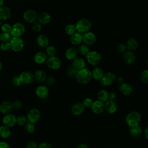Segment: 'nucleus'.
I'll use <instances>...</instances> for the list:
<instances>
[{
  "label": "nucleus",
  "mask_w": 148,
  "mask_h": 148,
  "mask_svg": "<svg viewBox=\"0 0 148 148\" xmlns=\"http://www.w3.org/2000/svg\"><path fill=\"white\" fill-rule=\"evenodd\" d=\"M12 83L13 85L14 86L18 87L20 86L22 84V82L21 81V79L20 78L19 75L18 76H14L12 79Z\"/></svg>",
  "instance_id": "c03bdc74"
},
{
  "label": "nucleus",
  "mask_w": 148,
  "mask_h": 148,
  "mask_svg": "<svg viewBox=\"0 0 148 148\" xmlns=\"http://www.w3.org/2000/svg\"><path fill=\"white\" fill-rule=\"evenodd\" d=\"M41 117V113L39 109H31L27 114V121L32 124L37 123Z\"/></svg>",
  "instance_id": "6e6552de"
},
{
  "label": "nucleus",
  "mask_w": 148,
  "mask_h": 148,
  "mask_svg": "<svg viewBox=\"0 0 148 148\" xmlns=\"http://www.w3.org/2000/svg\"><path fill=\"white\" fill-rule=\"evenodd\" d=\"M11 28H12V25L8 23H5V24H2L1 27V29L2 31L3 32L10 33Z\"/></svg>",
  "instance_id": "09e8293b"
},
{
  "label": "nucleus",
  "mask_w": 148,
  "mask_h": 148,
  "mask_svg": "<svg viewBox=\"0 0 148 148\" xmlns=\"http://www.w3.org/2000/svg\"><path fill=\"white\" fill-rule=\"evenodd\" d=\"M12 108L13 109L18 110H20L23 108V103L21 101L16 99L13 102H12Z\"/></svg>",
  "instance_id": "79ce46f5"
},
{
  "label": "nucleus",
  "mask_w": 148,
  "mask_h": 148,
  "mask_svg": "<svg viewBox=\"0 0 148 148\" xmlns=\"http://www.w3.org/2000/svg\"><path fill=\"white\" fill-rule=\"evenodd\" d=\"M144 135L146 139H148V127H146V128L144 130Z\"/></svg>",
  "instance_id": "4d7b16f0"
},
{
  "label": "nucleus",
  "mask_w": 148,
  "mask_h": 148,
  "mask_svg": "<svg viewBox=\"0 0 148 148\" xmlns=\"http://www.w3.org/2000/svg\"><path fill=\"white\" fill-rule=\"evenodd\" d=\"M3 3H4V0H0V8L3 6Z\"/></svg>",
  "instance_id": "bf43d9fd"
},
{
  "label": "nucleus",
  "mask_w": 148,
  "mask_h": 148,
  "mask_svg": "<svg viewBox=\"0 0 148 148\" xmlns=\"http://www.w3.org/2000/svg\"><path fill=\"white\" fill-rule=\"evenodd\" d=\"M123 60L125 64L128 65H131L134 64L136 60V55L132 51H125L123 53Z\"/></svg>",
  "instance_id": "f3484780"
},
{
  "label": "nucleus",
  "mask_w": 148,
  "mask_h": 148,
  "mask_svg": "<svg viewBox=\"0 0 148 148\" xmlns=\"http://www.w3.org/2000/svg\"><path fill=\"white\" fill-rule=\"evenodd\" d=\"M11 131L9 127L4 125L0 126V137L3 139H6L10 136Z\"/></svg>",
  "instance_id": "473e14b6"
},
{
  "label": "nucleus",
  "mask_w": 148,
  "mask_h": 148,
  "mask_svg": "<svg viewBox=\"0 0 148 148\" xmlns=\"http://www.w3.org/2000/svg\"><path fill=\"white\" fill-rule=\"evenodd\" d=\"M13 36L10 33L1 32L0 34V40L1 42H9Z\"/></svg>",
  "instance_id": "58836bf2"
},
{
  "label": "nucleus",
  "mask_w": 148,
  "mask_h": 148,
  "mask_svg": "<svg viewBox=\"0 0 148 148\" xmlns=\"http://www.w3.org/2000/svg\"><path fill=\"white\" fill-rule=\"evenodd\" d=\"M2 66H3V65H2V62L0 61V71H1V69H2Z\"/></svg>",
  "instance_id": "052dcab7"
},
{
  "label": "nucleus",
  "mask_w": 148,
  "mask_h": 148,
  "mask_svg": "<svg viewBox=\"0 0 148 148\" xmlns=\"http://www.w3.org/2000/svg\"><path fill=\"white\" fill-rule=\"evenodd\" d=\"M70 42L73 45H79L83 42V34L79 32H75L71 35Z\"/></svg>",
  "instance_id": "c85d7f7f"
},
{
  "label": "nucleus",
  "mask_w": 148,
  "mask_h": 148,
  "mask_svg": "<svg viewBox=\"0 0 148 148\" xmlns=\"http://www.w3.org/2000/svg\"><path fill=\"white\" fill-rule=\"evenodd\" d=\"M85 108L82 102H76L71 107L72 113L76 116H80L84 112Z\"/></svg>",
  "instance_id": "6ab92c4d"
},
{
  "label": "nucleus",
  "mask_w": 148,
  "mask_h": 148,
  "mask_svg": "<svg viewBox=\"0 0 148 148\" xmlns=\"http://www.w3.org/2000/svg\"><path fill=\"white\" fill-rule=\"evenodd\" d=\"M116 80H117V83H118L119 84H120L124 83V79H123L122 77H119L117 79L116 78Z\"/></svg>",
  "instance_id": "13d9d810"
},
{
  "label": "nucleus",
  "mask_w": 148,
  "mask_h": 148,
  "mask_svg": "<svg viewBox=\"0 0 148 148\" xmlns=\"http://www.w3.org/2000/svg\"><path fill=\"white\" fill-rule=\"evenodd\" d=\"M90 108L94 113L96 114H101L105 111V103L98 99L95 100L93 101Z\"/></svg>",
  "instance_id": "9b49d317"
},
{
  "label": "nucleus",
  "mask_w": 148,
  "mask_h": 148,
  "mask_svg": "<svg viewBox=\"0 0 148 148\" xmlns=\"http://www.w3.org/2000/svg\"><path fill=\"white\" fill-rule=\"evenodd\" d=\"M36 42L39 46L41 47H46L49 44V40L48 38L43 35L40 34L36 38Z\"/></svg>",
  "instance_id": "cd10ccee"
},
{
  "label": "nucleus",
  "mask_w": 148,
  "mask_h": 148,
  "mask_svg": "<svg viewBox=\"0 0 148 148\" xmlns=\"http://www.w3.org/2000/svg\"><path fill=\"white\" fill-rule=\"evenodd\" d=\"M13 110L12 102L8 101H4L0 104V112L2 114H6L9 113Z\"/></svg>",
  "instance_id": "412c9836"
},
{
  "label": "nucleus",
  "mask_w": 148,
  "mask_h": 148,
  "mask_svg": "<svg viewBox=\"0 0 148 148\" xmlns=\"http://www.w3.org/2000/svg\"><path fill=\"white\" fill-rule=\"evenodd\" d=\"M46 62L47 67L52 70H57L60 69L62 64L61 60L55 56L47 58Z\"/></svg>",
  "instance_id": "0eeeda50"
},
{
  "label": "nucleus",
  "mask_w": 148,
  "mask_h": 148,
  "mask_svg": "<svg viewBox=\"0 0 148 148\" xmlns=\"http://www.w3.org/2000/svg\"><path fill=\"white\" fill-rule=\"evenodd\" d=\"M141 119L142 117L140 113L138 111L133 110L126 115L125 121L129 127H131L139 125L141 121Z\"/></svg>",
  "instance_id": "f03ea898"
},
{
  "label": "nucleus",
  "mask_w": 148,
  "mask_h": 148,
  "mask_svg": "<svg viewBox=\"0 0 148 148\" xmlns=\"http://www.w3.org/2000/svg\"><path fill=\"white\" fill-rule=\"evenodd\" d=\"M93 102V100L89 97L86 98L85 99H84V100L82 102V103L83 105V106H84V108H90Z\"/></svg>",
  "instance_id": "49530a36"
},
{
  "label": "nucleus",
  "mask_w": 148,
  "mask_h": 148,
  "mask_svg": "<svg viewBox=\"0 0 148 148\" xmlns=\"http://www.w3.org/2000/svg\"><path fill=\"white\" fill-rule=\"evenodd\" d=\"M38 21L42 25H46L50 23L51 20V16L47 12H43L40 13L38 16Z\"/></svg>",
  "instance_id": "bb28decb"
},
{
  "label": "nucleus",
  "mask_w": 148,
  "mask_h": 148,
  "mask_svg": "<svg viewBox=\"0 0 148 148\" xmlns=\"http://www.w3.org/2000/svg\"><path fill=\"white\" fill-rule=\"evenodd\" d=\"M1 25H2V24H1V20H0V28H1Z\"/></svg>",
  "instance_id": "680f3d73"
},
{
  "label": "nucleus",
  "mask_w": 148,
  "mask_h": 148,
  "mask_svg": "<svg viewBox=\"0 0 148 148\" xmlns=\"http://www.w3.org/2000/svg\"><path fill=\"white\" fill-rule=\"evenodd\" d=\"M117 93L114 91H111L108 93V100L115 101L117 98Z\"/></svg>",
  "instance_id": "864d4df0"
},
{
  "label": "nucleus",
  "mask_w": 148,
  "mask_h": 148,
  "mask_svg": "<svg viewBox=\"0 0 148 148\" xmlns=\"http://www.w3.org/2000/svg\"><path fill=\"white\" fill-rule=\"evenodd\" d=\"M45 82L46 83V84L47 86H53L55 84L56 79L53 76H47Z\"/></svg>",
  "instance_id": "a18cd8bd"
},
{
  "label": "nucleus",
  "mask_w": 148,
  "mask_h": 148,
  "mask_svg": "<svg viewBox=\"0 0 148 148\" xmlns=\"http://www.w3.org/2000/svg\"><path fill=\"white\" fill-rule=\"evenodd\" d=\"M140 81L145 84H147L148 83V70L146 69L141 72L140 73Z\"/></svg>",
  "instance_id": "4c0bfd02"
},
{
  "label": "nucleus",
  "mask_w": 148,
  "mask_h": 148,
  "mask_svg": "<svg viewBox=\"0 0 148 148\" xmlns=\"http://www.w3.org/2000/svg\"><path fill=\"white\" fill-rule=\"evenodd\" d=\"M10 49L9 42H2L0 44V49L2 51H6Z\"/></svg>",
  "instance_id": "de8ad7c7"
},
{
  "label": "nucleus",
  "mask_w": 148,
  "mask_h": 148,
  "mask_svg": "<svg viewBox=\"0 0 148 148\" xmlns=\"http://www.w3.org/2000/svg\"><path fill=\"white\" fill-rule=\"evenodd\" d=\"M25 30V27L22 23H16L12 26L10 34L13 36L20 37L24 34Z\"/></svg>",
  "instance_id": "1a4fd4ad"
},
{
  "label": "nucleus",
  "mask_w": 148,
  "mask_h": 148,
  "mask_svg": "<svg viewBox=\"0 0 148 148\" xmlns=\"http://www.w3.org/2000/svg\"><path fill=\"white\" fill-rule=\"evenodd\" d=\"M46 54L49 57L54 56L56 54V49L53 45H48L46 47Z\"/></svg>",
  "instance_id": "c9c22d12"
},
{
  "label": "nucleus",
  "mask_w": 148,
  "mask_h": 148,
  "mask_svg": "<svg viewBox=\"0 0 148 148\" xmlns=\"http://www.w3.org/2000/svg\"><path fill=\"white\" fill-rule=\"evenodd\" d=\"M24 129H25L27 133L30 134H33L35 131V130L34 124L27 122L24 125Z\"/></svg>",
  "instance_id": "ea45409f"
},
{
  "label": "nucleus",
  "mask_w": 148,
  "mask_h": 148,
  "mask_svg": "<svg viewBox=\"0 0 148 148\" xmlns=\"http://www.w3.org/2000/svg\"><path fill=\"white\" fill-rule=\"evenodd\" d=\"M77 53H79L80 55L86 56L88 54V53L90 51V50L87 45L85 44H83L79 46V47H77Z\"/></svg>",
  "instance_id": "72a5a7b5"
},
{
  "label": "nucleus",
  "mask_w": 148,
  "mask_h": 148,
  "mask_svg": "<svg viewBox=\"0 0 148 148\" xmlns=\"http://www.w3.org/2000/svg\"><path fill=\"white\" fill-rule=\"evenodd\" d=\"M48 56L45 52L38 51L36 53L34 56V60L38 64H42L46 62Z\"/></svg>",
  "instance_id": "aec40b11"
},
{
  "label": "nucleus",
  "mask_w": 148,
  "mask_h": 148,
  "mask_svg": "<svg viewBox=\"0 0 148 148\" xmlns=\"http://www.w3.org/2000/svg\"><path fill=\"white\" fill-rule=\"evenodd\" d=\"M108 92L104 90L101 89L97 92V98L98 100H99L103 102H105L108 100Z\"/></svg>",
  "instance_id": "2f4dec72"
},
{
  "label": "nucleus",
  "mask_w": 148,
  "mask_h": 148,
  "mask_svg": "<svg viewBox=\"0 0 148 148\" xmlns=\"http://www.w3.org/2000/svg\"><path fill=\"white\" fill-rule=\"evenodd\" d=\"M87 61L92 66H98L101 62L102 57L101 54L97 51H90L86 56Z\"/></svg>",
  "instance_id": "20e7f679"
},
{
  "label": "nucleus",
  "mask_w": 148,
  "mask_h": 148,
  "mask_svg": "<svg viewBox=\"0 0 148 148\" xmlns=\"http://www.w3.org/2000/svg\"><path fill=\"white\" fill-rule=\"evenodd\" d=\"M38 148H53L52 145L48 142H42L38 145Z\"/></svg>",
  "instance_id": "603ef678"
},
{
  "label": "nucleus",
  "mask_w": 148,
  "mask_h": 148,
  "mask_svg": "<svg viewBox=\"0 0 148 148\" xmlns=\"http://www.w3.org/2000/svg\"><path fill=\"white\" fill-rule=\"evenodd\" d=\"M96 40V36L92 32L88 31L83 34V42L87 46L94 45L95 43Z\"/></svg>",
  "instance_id": "2eb2a0df"
},
{
  "label": "nucleus",
  "mask_w": 148,
  "mask_h": 148,
  "mask_svg": "<svg viewBox=\"0 0 148 148\" xmlns=\"http://www.w3.org/2000/svg\"><path fill=\"white\" fill-rule=\"evenodd\" d=\"M35 94L40 99L46 98L49 94V90L48 87L43 84L38 86L36 88Z\"/></svg>",
  "instance_id": "ddd939ff"
},
{
  "label": "nucleus",
  "mask_w": 148,
  "mask_h": 148,
  "mask_svg": "<svg viewBox=\"0 0 148 148\" xmlns=\"http://www.w3.org/2000/svg\"><path fill=\"white\" fill-rule=\"evenodd\" d=\"M32 29L34 32H38L40 31L42 29V25L39 21H35L32 23Z\"/></svg>",
  "instance_id": "37998d69"
},
{
  "label": "nucleus",
  "mask_w": 148,
  "mask_h": 148,
  "mask_svg": "<svg viewBox=\"0 0 148 148\" xmlns=\"http://www.w3.org/2000/svg\"><path fill=\"white\" fill-rule=\"evenodd\" d=\"M12 14L10 9L8 6H2L0 8V20L5 21L9 19Z\"/></svg>",
  "instance_id": "5701e85b"
},
{
  "label": "nucleus",
  "mask_w": 148,
  "mask_h": 148,
  "mask_svg": "<svg viewBox=\"0 0 148 148\" xmlns=\"http://www.w3.org/2000/svg\"><path fill=\"white\" fill-rule=\"evenodd\" d=\"M119 90L122 95L124 96H130L133 92V87L130 84L124 82L119 84Z\"/></svg>",
  "instance_id": "dca6fc26"
},
{
  "label": "nucleus",
  "mask_w": 148,
  "mask_h": 148,
  "mask_svg": "<svg viewBox=\"0 0 148 148\" xmlns=\"http://www.w3.org/2000/svg\"><path fill=\"white\" fill-rule=\"evenodd\" d=\"M125 46H126L127 49H128V50L134 51L138 48L139 42L136 39L131 38L127 40Z\"/></svg>",
  "instance_id": "a878e982"
},
{
  "label": "nucleus",
  "mask_w": 148,
  "mask_h": 148,
  "mask_svg": "<svg viewBox=\"0 0 148 148\" xmlns=\"http://www.w3.org/2000/svg\"><path fill=\"white\" fill-rule=\"evenodd\" d=\"M0 148H10V147L9 145L7 142L1 141L0 142Z\"/></svg>",
  "instance_id": "5fc2aeb1"
},
{
  "label": "nucleus",
  "mask_w": 148,
  "mask_h": 148,
  "mask_svg": "<svg viewBox=\"0 0 148 148\" xmlns=\"http://www.w3.org/2000/svg\"><path fill=\"white\" fill-rule=\"evenodd\" d=\"M77 72V70L72 65L69 66L66 69V74L68 76L71 78L75 77Z\"/></svg>",
  "instance_id": "e433bc0d"
},
{
  "label": "nucleus",
  "mask_w": 148,
  "mask_h": 148,
  "mask_svg": "<svg viewBox=\"0 0 148 148\" xmlns=\"http://www.w3.org/2000/svg\"><path fill=\"white\" fill-rule=\"evenodd\" d=\"M116 50L120 53H124L125 51H127V47H126L125 44L119 43L117 46Z\"/></svg>",
  "instance_id": "8fccbe9b"
},
{
  "label": "nucleus",
  "mask_w": 148,
  "mask_h": 148,
  "mask_svg": "<svg viewBox=\"0 0 148 148\" xmlns=\"http://www.w3.org/2000/svg\"><path fill=\"white\" fill-rule=\"evenodd\" d=\"M75 27L77 32L83 34L90 31L91 27V23L87 18H82L76 23Z\"/></svg>",
  "instance_id": "7ed1b4c3"
},
{
  "label": "nucleus",
  "mask_w": 148,
  "mask_h": 148,
  "mask_svg": "<svg viewBox=\"0 0 148 148\" xmlns=\"http://www.w3.org/2000/svg\"><path fill=\"white\" fill-rule=\"evenodd\" d=\"M34 79L35 80L40 83H43L45 82V80L47 77V75L46 73L45 72V71L42 69H38L35 71V73L34 74Z\"/></svg>",
  "instance_id": "393cba45"
},
{
  "label": "nucleus",
  "mask_w": 148,
  "mask_h": 148,
  "mask_svg": "<svg viewBox=\"0 0 148 148\" xmlns=\"http://www.w3.org/2000/svg\"><path fill=\"white\" fill-rule=\"evenodd\" d=\"M2 123L3 125L9 128L13 127L16 124V117L10 113L6 114L2 119Z\"/></svg>",
  "instance_id": "4468645a"
},
{
  "label": "nucleus",
  "mask_w": 148,
  "mask_h": 148,
  "mask_svg": "<svg viewBox=\"0 0 148 148\" xmlns=\"http://www.w3.org/2000/svg\"><path fill=\"white\" fill-rule=\"evenodd\" d=\"M72 65L78 71L86 67V62L83 58L77 56L72 60Z\"/></svg>",
  "instance_id": "4be33fe9"
},
{
  "label": "nucleus",
  "mask_w": 148,
  "mask_h": 148,
  "mask_svg": "<svg viewBox=\"0 0 148 148\" xmlns=\"http://www.w3.org/2000/svg\"><path fill=\"white\" fill-rule=\"evenodd\" d=\"M116 75L111 72L104 73L102 78L99 80L101 86L103 87H109L112 85L116 80Z\"/></svg>",
  "instance_id": "39448f33"
},
{
  "label": "nucleus",
  "mask_w": 148,
  "mask_h": 148,
  "mask_svg": "<svg viewBox=\"0 0 148 148\" xmlns=\"http://www.w3.org/2000/svg\"><path fill=\"white\" fill-rule=\"evenodd\" d=\"M19 76L22 82V84H30L32 83L35 80L34 75L31 72L24 71L20 74Z\"/></svg>",
  "instance_id": "f8f14e48"
},
{
  "label": "nucleus",
  "mask_w": 148,
  "mask_h": 148,
  "mask_svg": "<svg viewBox=\"0 0 148 148\" xmlns=\"http://www.w3.org/2000/svg\"><path fill=\"white\" fill-rule=\"evenodd\" d=\"M9 43L10 49L14 52L21 51L24 46V41L20 37L13 36Z\"/></svg>",
  "instance_id": "423d86ee"
},
{
  "label": "nucleus",
  "mask_w": 148,
  "mask_h": 148,
  "mask_svg": "<svg viewBox=\"0 0 148 148\" xmlns=\"http://www.w3.org/2000/svg\"><path fill=\"white\" fill-rule=\"evenodd\" d=\"M91 73L92 79L95 80L99 81L102 78L103 75L104 74V72L101 67L95 66L91 71Z\"/></svg>",
  "instance_id": "b1692460"
},
{
  "label": "nucleus",
  "mask_w": 148,
  "mask_h": 148,
  "mask_svg": "<svg viewBox=\"0 0 148 148\" xmlns=\"http://www.w3.org/2000/svg\"><path fill=\"white\" fill-rule=\"evenodd\" d=\"M77 148H90V147L88 146V145L86 143H81L77 146Z\"/></svg>",
  "instance_id": "6e6d98bb"
},
{
  "label": "nucleus",
  "mask_w": 148,
  "mask_h": 148,
  "mask_svg": "<svg viewBox=\"0 0 148 148\" xmlns=\"http://www.w3.org/2000/svg\"><path fill=\"white\" fill-rule=\"evenodd\" d=\"M27 122L26 116L21 115L16 117V124L20 126H24Z\"/></svg>",
  "instance_id": "a19ab883"
},
{
  "label": "nucleus",
  "mask_w": 148,
  "mask_h": 148,
  "mask_svg": "<svg viewBox=\"0 0 148 148\" xmlns=\"http://www.w3.org/2000/svg\"><path fill=\"white\" fill-rule=\"evenodd\" d=\"M26 148H38V144L35 141L30 140L27 143Z\"/></svg>",
  "instance_id": "3c124183"
},
{
  "label": "nucleus",
  "mask_w": 148,
  "mask_h": 148,
  "mask_svg": "<svg viewBox=\"0 0 148 148\" xmlns=\"http://www.w3.org/2000/svg\"><path fill=\"white\" fill-rule=\"evenodd\" d=\"M76 29L75 25L74 24H68L65 27V32L68 35H72L75 32H76Z\"/></svg>",
  "instance_id": "f704fd0d"
},
{
  "label": "nucleus",
  "mask_w": 148,
  "mask_h": 148,
  "mask_svg": "<svg viewBox=\"0 0 148 148\" xmlns=\"http://www.w3.org/2000/svg\"><path fill=\"white\" fill-rule=\"evenodd\" d=\"M77 83L80 84H86L88 83L92 79L91 71L87 68H84L78 70L75 76Z\"/></svg>",
  "instance_id": "f257e3e1"
},
{
  "label": "nucleus",
  "mask_w": 148,
  "mask_h": 148,
  "mask_svg": "<svg viewBox=\"0 0 148 148\" xmlns=\"http://www.w3.org/2000/svg\"><path fill=\"white\" fill-rule=\"evenodd\" d=\"M23 16L25 22L28 23H33L38 20V15L35 10L28 9L24 13Z\"/></svg>",
  "instance_id": "9d476101"
},
{
  "label": "nucleus",
  "mask_w": 148,
  "mask_h": 148,
  "mask_svg": "<svg viewBox=\"0 0 148 148\" xmlns=\"http://www.w3.org/2000/svg\"><path fill=\"white\" fill-rule=\"evenodd\" d=\"M117 105L115 101L108 100L105 103V110L109 114L115 113L117 110Z\"/></svg>",
  "instance_id": "a211bd4d"
},
{
  "label": "nucleus",
  "mask_w": 148,
  "mask_h": 148,
  "mask_svg": "<svg viewBox=\"0 0 148 148\" xmlns=\"http://www.w3.org/2000/svg\"><path fill=\"white\" fill-rule=\"evenodd\" d=\"M129 134L132 136L134 138L138 137L140 136L142 134V128L139 125L134 126L130 127L128 130Z\"/></svg>",
  "instance_id": "7c9ffc66"
},
{
  "label": "nucleus",
  "mask_w": 148,
  "mask_h": 148,
  "mask_svg": "<svg viewBox=\"0 0 148 148\" xmlns=\"http://www.w3.org/2000/svg\"><path fill=\"white\" fill-rule=\"evenodd\" d=\"M77 49L73 47L68 48L65 52V57L68 60H73L77 57Z\"/></svg>",
  "instance_id": "c756f323"
}]
</instances>
